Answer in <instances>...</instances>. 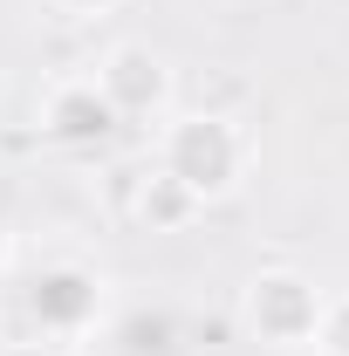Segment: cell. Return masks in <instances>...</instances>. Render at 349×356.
I'll use <instances>...</instances> for the list:
<instances>
[{
  "label": "cell",
  "mask_w": 349,
  "mask_h": 356,
  "mask_svg": "<svg viewBox=\"0 0 349 356\" xmlns=\"http://www.w3.org/2000/svg\"><path fill=\"white\" fill-rule=\"evenodd\" d=\"M151 165L165 178H178L199 206H226L247 192V178L261 165V144L240 117L226 110H172L158 124V144H151Z\"/></svg>",
  "instance_id": "obj_1"
},
{
  "label": "cell",
  "mask_w": 349,
  "mask_h": 356,
  "mask_svg": "<svg viewBox=\"0 0 349 356\" xmlns=\"http://www.w3.org/2000/svg\"><path fill=\"white\" fill-rule=\"evenodd\" d=\"M103 315H110V274L96 261H76V254H55L42 261L28 281H21V322H28V336L48 343V350H83L89 336L103 329Z\"/></svg>",
  "instance_id": "obj_2"
},
{
  "label": "cell",
  "mask_w": 349,
  "mask_h": 356,
  "mask_svg": "<svg viewBox=\"0 0 349 356\" xmlns=\"http://www.w3.org/2000/svg\"><path fill=\"white\" fill-rule=\"evenodd\" d=\"M322 302H329V288H322L308 267L267 261V267H254V274L240 281L233 315H240V336H247V343H261V350H274V356H295V350L315 343Z\"/></svg>",
  "instance_id": "obj_3"
},
{
  "label": "cell",
  "mask_w": 349,
  "mask_h": 356,
  "mask_svg": "<svg viewBox=\"0 0 349 356\" xmlns=\"http://www.w3.org/2000/svg\"><path fill=\"white\" fill-rule=\"evenodd\" d=\"M89 83L117 110V124H165L178 110V69L151 42H110L89 62Z\"/></svg>",
  "instance_id": "obj_4"
},
{
  "label": "cell",
  "mask_w": 349,
  "mask_h": 356,
  "mask_svg": "<svg viewBox=\"0 0 349 356\" xmlns=\"http://www.w3.org/2000/svg\"><path fill=\"white\" fill-rule=\"evenodd\" d=\"M35 124H42V137L62 144V151H103V144L117 137V110L103 103V89L89 83V76H62V83H48Z\"/></svg>",
  "instance_id": "obj_5"
},
{
  "label": "cell",
  "mask_w": 349,
  "mask_h": 356,
  "mask_svg": "<svg viewBox=\"0 0 349 356\" xmlns=\"http://www.w3.org/2000/svg\"><path fill=\"white\" fill-rule=\"evenodd\" d=\"M199 199L178 185V178H165L158 165H144V172L131 178V220H137V233H158V240H172V233H192L199 226Z\"/></svg>",
  "instance_id": "obj_6"
},
{
  "label": "cell",
  "mask_w": 349,
  "mask_h": 356,
  "mask_svg": "<svg viewBox=\"0 0 349 356\" xmlns=\"http://www.w3.org/2000/svg\"><path fill=\"white\" fill-rule=\"evenodd\" d=\"M315 356H349V295H329L322 302V322H315Z\"/></svg>",
  "instance_id": "obj_7"
},
{
  "label": "cell",
  "mask_w": 349,
  "mask_h": 356,
  "mask_svg": "<svg viewBox=\"0 0 349 356\" xmlns=\"http://www.w3.org/2000/svg\"><path fill=\"white\" fill-rule=\"evenodd\" d=\"M48 14H62V21H110L117 7H131V0H42Z\"/></svg>",
  "instance_id": "obj_8"
},
{
  "label": "cell",
  "mask_w": 349,
  "mask_h": 356,
  "mask_svg": "<svg viewBox=\"0 0 349 356\" xmlns=\"http://www.w3.org/2000/svg\"><path fill=\"white\" fill-rule=\"evenodd\" d=\"M0 356H62V350H48V343H35V336H21V343H0Z\"/></svg>",
  "instance_id": "obj_9"
},
{
  "label": "cell",
  "mask_w": 349,
  "mask_h": 356,
  "mask_svg": "<svg viewBox=\"0 0 349 356\" xmlns=\"http://www.w3.org/2000/svg\"><path fill=\"white\" fill-rule=\"evenodd\" d=\"M7 267H14V220L0 213V274H7Z\"/></svg>",
  "instance_id": "obj_10"
}]
</instances>
